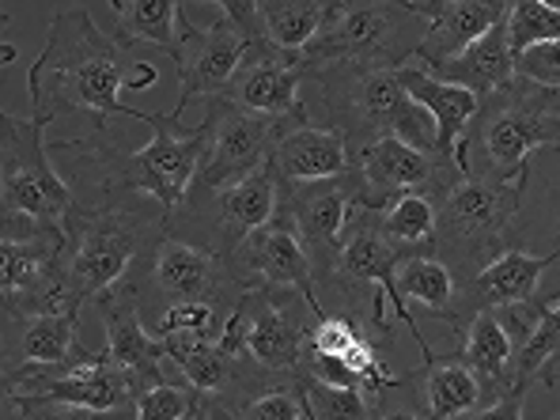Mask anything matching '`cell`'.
<instances>
[{"instance_id":"7dc6e473","label":"cell","mask_w":560,"mask_h":420,"mask_svg":"<svg viewBox=\"0 0 560 420\" xmlns=\"http://www.w3.org/2000/svg\"><path fill=\"white\" fill-rule=\"evenodd\" d=\"M186 420H205V401H201V406H197V409H194V413H189Z\"/></svg>"},{"instance_id":"5b68a950","label":"cell","mask_w":560,"mask_h":420,"mask_svg":"<svg viewBox=\"0 0 560 420\" xmlns=\"http://www.w3.org/2000/svg\"><path fill=\"white\" fill-rule=\"evenodd\" d=\"M538 148H560V92H546L515 77L497 95L481 98V110L469 121L458 148V167L469 175V155H477V178L526 183L530 155Z\"/></svg>"},{"instance_id":"7a4b0ae2","label":"cell","mask_w":560,"mask_h":420,"mask_svg":"<svg viewBox=\"0 0 560 420\" xmlns=\"http://www.w3.org/2000/svg\"><path fill=\"white\" fill-rule=\"evenodd\" d=\"M144 126H152V140L137 152L114 148L106 133H92L84 140H57V144H49V152L65 155L72 167L92 171L98 194L152 197L175 224L178 212L189 205L205 152H209V121H201L197 129H183V118L175 110H160L148 114Z\"/></svg>"},{"instance_id":"f6af8a7d","label":"cell","mask_w":560,"mask_h":420,"mask_svg":"<svg viewBox=\"0 0 560 420\" xmlns=\"http://www.w3.org/2000/svg\"><path fill=\"white\" fill-rule=\"evenodd\" d=\"M95 420H140L137 401H129V406H121V409H110V413H95Z\"/></svg>"},{"instance_id":"6da1fadb","label":"cell","mask_w":560,"mask_h":420,"mask_svg":"<svg viewBox=\"0 0 560 420\" xmlns=\"http://www.w3.org/2000/svg\"><path fill=\"white\" fill-rule=\"evenodd\" d=\"M126 77L121 46L92 20V8L61 4L49 20L43 54L27 72L31 118L46 129L69 114H88L95 133H106L110 118L144 121V110L121 103Z\"/></svg>"},{"instance_id":"ba28073f","label":"cell","mask_w":560,"mask_h":420,"mask_svg":"<svg viewBox=\"0 0 560 420\" xmlns=\"http://www.w3.org/2000/svg\"><path fill=\"white\" fill-rule=\"evenodd\" d=\"M315 323L318 307L303 295L250 288L235 315L228 318L220 345L235 360L250 364L254 372L277 378V383H292V378H303Z\"/></svg>"},{"instance_id":"8fae6325","label":"cell","mask_w":560,"mask_h":420,"mask_svg":"<svg viewBox=\"0 0 560 420\" xmlns=\"http://www.w3.org/2000/svg\"><path fill=\"white\" fill-rule=\"evenodd\" d=\"M205 121H209V152H205L201 175L194 186L197 194H224V189L266 171L273 163L280 137L288 133V126L238 110L228 98H212Z\"/></svg>"},{"instance_id":"7c38bea8","label":"cell","mask_w":560,"mask_h":420,"mask_svg":"<svg viewBox=\"0 0 560 420\" xmlns=\"http://www.w3.org/2000/svg\"><path fill=\"white\" fill-rule=\"evenodd\" d=\"M133 280H148L171 303H212V307L228 311V315H235V307L246 295L243 280L232 273V266L217 250L189 243V238L175 232L163 235L148 250Z\"/></svg>"},{"instance_id":"74e56055","label":"cell","mask_w":560,"mask_h":420,"mask_svg":"<svg viewBox=\"0 0 560 420\" xmlns=\"http://www.w3.org/2000/svg\"><path fill=\"white\" fill-rule=\"evenodd\" d=\"M238 420H307V398H303V378L280 383L266 394H254L243 406H235Z\"/></svg>"},{"instance_id":"3957f363","label":"cell","mask_w":560,"mask_h":420,"mask_svg":"<svg viewBox=\"0 0 560 420\" xmlns=\"http://www.w3.org/2000/svg\"><path fill=\"white\" fill-rule=\"evenodd\" d=\"M303 110L311 126L334 129L349 140L352 155L378 137H398L417 152L435 155V121L406 95L398 72L364 65H300Z\"/></svg>"},{"instance_id":"f35d334b","label":"cell","mask_w":560,"mask_h":420,"mask_svg":"<svg viewBox=\"0 0 560 420\" xmlns=\"http://www.w3.org/2000/svg\"><path fill=\"white\" fill-rule=\"evenodd\" d=\"M515 77L530 80V84L546 88V92H560V38L546 46H534L515 57Z\"/></svg>"},{"instance_id":"836d02e7","label":"cell","mask_w":560,"mask_h":420,"mask_svg":"<svg viewBox=\"0 0 560 420\" xmlns=\"http://www.w3.org/2000/svg\"><path fill=\"white\" fill-rule=\"evenodd\" d=\"M557 357H560V292L546 295V307H541L530 341L515 352V375H523L526 383H538L541 372Z\"/></svg>"},{"instance_id":"4316f807","label":"cell","mask_w":560,"mask_h":420,"mask_svg":"<svg viewBox=\"0 0 560 420\" xmlns=\"http://www.w3.org/2000/svg\"><path fill=\"white\" fill-rule=\"evenodd\" d=\"M167 341V364L178 368L183 383L194 386L201 398H220L228 406L238 401L243 368L220 341H194V337H163Z\"/></svg>"},{"instance_id":"5bb4252c","label":"cell","mask_w":560,"mask_h":420,"mask_svg":"<svg viewBox=\"0 0 560 420\" xmlns=\"http://www.w3.org/2000/svg\"><path fill=\"white\" fill-rule=\"evenodd\" d=\"M103 357L106 349L92 352L80 341V315L4 318V390L20 378L98 364Z\"/></svg>"},{"instance_id":"f546056e","label":"cell","mask_w":560,"mask_h":420,"mask_svg":"<svg viewBox=\"0 0 560 420\" xmlns=\"http://www.w3.org/2000/svg\"><path fill=\"white\" fill-rule=\"evenodd\" d=\"M458 360L474 368L489 383V390H500L515 378V341L500 323L497 311H477L469 323L458 329Z\"/></svg>"},{"instance_id":"d590c367","label":"cell","mask_w":560,"mask_h":420,"mask_svg":"<svg viewBox=\"0 0 560 420\" xmlns=\"http://www.w3.org/2000/svg\"><path fill=\"white\" fill-rule=\"evenodd\" d=\"M508 38H512L515 57L534 46H546L560 38V8L546 0H515L508 12Z\"/></svg>"},{"instance_id":"83f0119b","label":"cell","mask_w":560,"mask_h":420,"mask_svg":"<svg viewBox=\"0 0 560 420\" xmlns=\"http://www.w3.org/2000/svg\"><path fill=\"white\" fill-rule=\"evenodd\" d=\"M394 284H398V295L406 307L417 303L420 311L443 318L451 326V334L463 326V280L435 254H420V258L401 261Z\"/></svg>"},{"instance_id":"d6a6232c","label":"cell","mask_w":560,"mask_h":420,"mask_svg":"<svg viewBox=\"0 0 560 420\" xmlns=\"http://www.w3.org/2000/svg\"><path fill=\"white\" fill-rule=\"evenodd\" d=\"M307 413L315 420H375L378 398L360 386H329L318 378H303Z\"/></svg>"},{"instance_id":"1f68e13d","label":"cell","mask_w":560,"mask_h":420,"mask_svg":"<svg viewBox=\"0 0 560 420\" xmlns=\"http://www.w3.org/2000/svg\"><path fill=\"white\" fill-rule=\"evenodd\" d=\"M378 235L401 254V258H420L435 254V197L406 194L375 212Z\"/></svg>"},{"instance_id":"7402d4cb","label":"cell","mask_w":560,"mask_h":420,"mask_svg":"<svg viewBox=\"0 0 560 420\" xmlns=\"http://www.w3.org/2000/svg\"><path fill=\"white\" fill-rule=\"evenodd\" d=\"M197 197H212L209 250H217L224 261L232 258L254 232L273 224L277 212H280V183H277L273 167L258 171V175H250L246 183L224 189V194H197Z\"/></svg>"},{"instance_id":"ab89813d","label":"cell","mask_w":560,"mask_h":420,"mask_svg":"<svg viewBox=\"0 0 560 420\" xmlns=\"http://www.w3.org/2000/svg\"><path fill=\"white\" fill-rule=\"evenodd\" d=\"M534 383H526L523 375H515L512 383H504L489 401H485L477 413H469L463 420H523V406H526V394H530Z\"/></svg>"},{"instance_id":"603a6c76","label":"cell","mask_w":560,"mask_h":420,"mask_svg":"<svg viewBox=\"0 0 560 420\" xmlns=\"http://www.w3.org/2000/svg\"><path fill=\"white\" fill-rule=\"evenodd\" d=\"M273 175L280 186H303V183H334V178L357 175V155L349 140L323 126H295L280 137L273 152Z\"/></svg>"},{"instance_id":"b9f144b4","label":"cell","mask_w":560,"mask_h":420,"mask_svg":"<svg viewBox=\"0 0 560 420\" xmlns=\"http://www.w3.org/2000/svg\"><path fill=\"white\" fill-rule=\"evenodd\" d=\"M20 417L27 420H95L92 409H77V406H31Z\"/></svg>"},{"instance_id":"7bdbcfd3","label":"cell","mask_w":560,"mask_h":420,"mask_svg":"<svg viewBox=\"0 0 560 420\" xmlns=\"http://www.w3.org/2000/svg\"><path fill=\"white\" fill-rule=\"evenodd\" d=\"M155 80H160V69H155L152 61H137L133 69H129V77H126V88H133V92H148Z\"/></svg>"},{"instance_id":"484cf974","label":"cell","mask_w":560,"mask_h":420,"mask_svg":"<svg viewBox=\"0 0 560 420\" xmlns=\"http://www.w3.org/2000/svg\"><path fill=\"white\" fill-rule=\"evenodd\" d=\"M435 80L443 84H455V88H466L474 92L477 98H489L497 95L500 88H508L515 80V49H512V38H508V23L492 27L481 43H474L466 54L451 57L443 65H432Z\"/></svg>"},{"instance_id":"d4e9b609","label":"cell","mask_w":560,"mask_h":420,"mask_svg":"<svg viewBox=\"0 0 560 420\" xmlns=\"http://www.w3.org/2000/svg\"><path fill=\"white\" fill-rule=\"evenodd\" d=\"M398 80H401V88H406V95L432 114L435 155H440L443 163H451V167H458V148H463L469 121L481 110V98L474 92H466V88L443 84V80H435L432 72H424L420 65H406V69L398 72Z\"/></svg>"},{"instance_id":"44dd1931","label":"cell","mask_w":560,"mask_h":420,"mask_svg":"<svg viewBox=\"0 0 560 420\" xmlns=\"http://www.w3.org/2000/svg\"><path fill=\"white\" fill-rule=\"evenodd\" d=\"M401 383L424 420H463L497 394L474 368L458 360V352L424 360L417 372L401 375Z\"/></svg>"},{"instance_id":"bcb514c9","label":"cell","mask_w":560,"mask_h":420,"mask_svg":"<svg viewBox=\"0 0 560 420\" xmlns=\"http://www.w3.org/2000/svg\"><path fill=\"white\" fill-rule=\"evenodd\" d=\"M538 383H546V386H560V357L553 360V364L546 368V372H541ZM557 420H560V417H557Z\"/></svg>"},{"instance_id":"ffe728a7","label":"cell","mask_w":560,"mask_h":420,"mask_svg":"<svg viewBox=\"0 0 560 420\" xmlns=\"http://www.w3.org/2000/svg\"><path fill=\"white\" fill-rule=\"evenodd\" d=\"M413 4L428 20V35L413 61L420 69H432V65L466 54L492 27L508 23V12H512V0H413Z\"/></svg>"},{"instance_id":"e575fe53","label":"cell","mask_w":560,"mask_h":420,"mask_svg":"<svg viewBox=\"0 0 560 420\" xmlns=\"http://www.w3.org/2000/svg\"><path fill=\"white\" fill-rule=\"evenodd\" d=\"M228 311L212 303H167L152 334L155 337H194V341H220L228 329Z\"/></svg>"},{"instance_id":"d6986e66","label":"cell","mask_w":560,"mask_h":420,"mask_svg":"<svg viewBox=\"0 0 560 420\" xmlns=\"http://www.w3.org/2000/svg\"><path fill=\"white\" fill-rule=\"evenodd\" d=\"M137 295H140L137 284L126 277L118 288H110V292L98 295L95 311L106 326V352H110V360L129 378H133L137 390H144V386H155V383L167 378V372H163L167 341L155 337L152 329L144 326Z\"/></svg>"},{"instance_id":"ee69618b","label":"cell","mask_w":560,"mask_h":420,"mask_svg":"<svg viewBox=\"0 0 560 420\" xmlns=\"http://www.w3.org/2000/svg\"><path fill=\"white\" fill-rule=\"evenodd\" d=\"M205 420H238V413H235V406H228V401L205 398Z\"/></svg>"},{"instance_id":"4dcf8cb0","label":"cell","mask_w":560,"mask_h":420,"mask_svg":"<svg viewBox=\"0 0 560 420\" xmlns=\"http://www.w3.org/2000/svg\"><path fill=\"white\" fill-rule=\"evenodd\" d=\"M334 0H258L266 46L280 49L288 57H300L318 38V31L329 20Z\"/></svg>"},{"instance_id":"e0dca14e","label":"cell","mask_w":560,"mask_h":420,"mask_svg":"<svg viewBox=\"0 0 560 420\" xmlns=\"http://www.w3.org/2000/svg\"><path fill=\"white\" fill-rule=\"evenodd\" d=\"M232 273L243 280V288H269V292H295L318 307L315 295V266L303 250L300 235L292 232L284 217L277 212L273 224L254 232L243 246L228 258Z\"/></svg>"},{"instance_id":"9c48e42d","label":"cell","mask_w":560,"mask_h":420,"mask_svg":"<svg viewBox=\"0 0 560 420\" xmlns=\"http://www.w3.org/2000/svg\"><path fill=\"white\" fill-rule=\"evenodd\" d=\"M46 129L35 118L0 110V217H27L49 235H61L77 209V189L49 160Z\"/></svg>"},{"instance_id":"277c9868","label":"cell","mask_w":560,"mask_h":420,"mask_svg":"<svg viewBox=\"0 0 560 420\" xmlns=\"http://www.w3.org/2000/svg\"><path fill=\"white\" fill-rule=\"evenodd\" d=\"M171 217L160 205L129 201L118 194H98L95 205H77L65 228V250L57 258L77 311L118 288L148 258L163 235H171Z\"/></svg>"},{"instance_id":"ac0fdd59","label":"cell","mask_w":560,"mask_h":420,"mask_svg":"<svg viewBox=\"0 0 560 420\" xmlns=\"http://www.w3.org/2000/svg\"><path fill=\"white\" fill-rule=\"evenodd\" d=\"M228 103L258 118H273L280 126H307L303 110V69L300 57H288L273 46H258L246 54L243 69L228 88Z\"/></svg>"},{"instance_id":"60d3db41","label":"cell","mask_w":560,"mask_h":420,"mask_svg":"<svg viewBox=\"0 0 560 420\" xmlns=\"http://www.w3.org/2000/svg\"><path fill=\"white\" fill-rule=\"evenodd\" d=\"M375 420H424V417L417 413L406 383H398L394 390H386L383 398H378V417Z\"/></svg>"},{"instance_id":"cb8c5ba5","label":"cell","mask_w":560,"mask_h":420,"mask_svg":"<svg viewBox=\"0 0 560 420\" xmlns=\"http://www.w3.org/2000/svg\"><path fill=\"white\" fill-rule=\"evenodd\" d=\"M553 261H560V246L553 254H526V250H518V246H508L500 258H492L489 266L463 288V326L477 311H500V307L538 300L541 273H546Z\"/></svg>"},{"instance_id":"8d00e7d4","label":"cell","mask_w":560,"mask_h":420,"mask_svg":"<svg viewBox=\"0 0 560 420\" xmlns=\"http://www.w3.org/2000/svg\"><path fill=\"white\" fill-rule=\"evenodd\" d=\"M137 417L140 420H186L201 406V394L189 383H175V378H163L155 386H144L137 390Z\"/></svg>"},{"instance_id":"4fadbf2b","label":"cell","mask_w":560,"mask_h":420,"mask_svg":"<svg viewBox=\"0 0 560 420\" xmlns=\"http://www.w3.org/2000/svg\"><path fill=\"white\" fill-rule=\"evenodd\" d=\"M458 178L466 175L458 167H451V163H443L440 155L417 152V148H409L398 137H378L357 155V205L378 212L406 194L440 197Z\"/></svg>"},{"instance_id":"c3c4849f","label":"cell","mask_w":560,"mask_h":420,"mask_svg":"<svg viewBox=\"0 0 560 420\" xmlns=\"http://www.w3.org/2000/svg\"><path fill=\"white\" fill-rule=\"evenodd\" d=\"M307 420H315V417H311V413H307Z\"/></svg>"},{"instance_id":"30bf717a","label":"cell","mask_w":560,"mask_h":420,"mask_svg":"<svg viewBox=\"0 0 560 420\" xmlns=\"http://www.w3.org/2000/svg\"><path fill=\"white\" fill-rule=\"evenodd\" d=\"M360 183L352 178H334V183H303V186H280V217L292 224L315 266V295L334 288L337 258L345 246V228L357 212Z\"/></svg>"},{"instance_id":"8992f818","label":"cell","mask_w":560,"mask_h":420,"mask_svg":"<svg viewBox=\"0 0 560 420\" xmlns=\"http://www.w3.org/2000/svg\"><path fill=\"white\" fill-rule=\"evenodd\" d=\"M526 183L466 175L435 197V258L447 261L463 288L512 246V228Z\"/></svg>"},{"instance_id":"f1b7e54d","label":"cell","mask_w":560,"mask_h":420,"mask_svg":"<svg viewBox=\"0 0 560 420\" xmlns=\"http://www.w3.org/2000/svg\"><path fill=\"white\" fill-rule=\"evenodd\" d=\"M183 12H186V4H178V0H114L110 38L121 49H129L137 43H155L175 57V49L183 46V35L189 27L183 20Z\"/></svg>"},{"instance_id":"9a60e30c","label":"cell","mask_w":560,"mask_h":420,"mask_svg":"<svg viewBox=\"0 0 560 420\" xmlns=\"http://www.w3.org/2000/svg\"><path fill=\"white\" fill-rule=\"evenodd\" d=\"M212 20L194 27L189 23L186 35H183V46L175 49V69H178V84H183V95L171 110L183 118V110L194 98H224L228 88H232L235 72L243 69L246 54H250V43L238 35V27L212 4Z\"/></svg>"},{"instance_id":"52a82bcc","label":"cell","mask_w":560,"mask_h":420,"mask_svg":"<svg viewBox=\"0 0 560 420\" xmlns=\"http://www.w3.org/2000/svg\"><path fill=\"white\" fill-rule=\"evenodd\" d=\"M428 20L417 4L390 0H334L318 38L300 54V65H364L401 72L417 61Z\"/></svg>"},{"instance_id":"2e32d148","label":"cell","mask_w":560,"mask_h":420,"mask_svg":"<svg viewBox=\"0 0 560 420\" xmlns=\"http://www.w3.org/2000/svg\"><path fill=\"white\" fill-rule=\"evenodd\" d=\"M4 398L8 409H15V413H23L31 406H77L92 409V413H110V409H121L137 398V386L106 352L98 364L20 378L15 386H8Z\"/></svg>"}]
</instances>
